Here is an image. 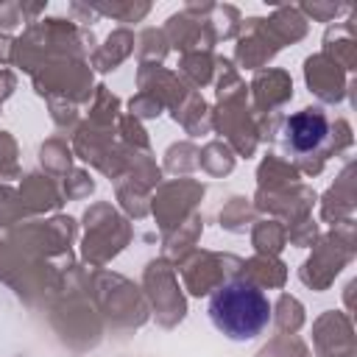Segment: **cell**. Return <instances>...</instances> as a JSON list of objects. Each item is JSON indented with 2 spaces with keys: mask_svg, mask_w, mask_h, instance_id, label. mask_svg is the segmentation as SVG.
Wrapping results in <instances>:
<instances>
[{
  "mask_svg": "<svg viewBox=\"0 0 357 357\" xmlns=\"http://www.w3.org/2000/svg\"><path fill=\"white\" fill-rule=\"evenodd\" d=\"M284 134H287V145L296 153H312V151H318L326 142L329 123H326V117L318 109H304V112L287 117Z\"/></svg>",
  "mask_w": 357,
  "mask_h": 357,
  "instance_id": "7a4b0ae2",
  "label": "cell"
},
{
  "mask_svg": "<svg viewBox=\"0 0 357 357\" xmlns=\"http://www.w3.org/2000/svg\"><path fill=\"white\" fill-rule=\"evenodd\" d=\"M212 326L229 340H251L271 324V301L251 282H226L206 304Z\"/></svg>",
  "mask_w": 357,
  "mask_h": 357,
  "instance_id": "6da1fadb",
  "label": "cell"
}]
</instances>
